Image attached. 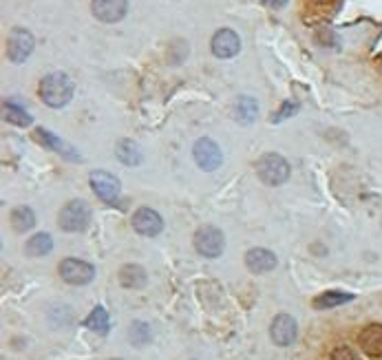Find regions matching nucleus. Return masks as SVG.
Listing matches in <instances>:
<instances>
[{
	"mask_svg": "<svg viewBox=\"0 0 382 360\" xmlns=\"http://www.w3.org/2000/svg\"><path fill=\"white\" fill-rule=\"evenodd\" d=\"M277 254L265 250V248H254L246 254V265L250 272L254 274H265V272H272L274 267H277Z\"/></svg>",
	"mask_w": 382,
	"mask_h": 360,
	"instance_id": "obj_14",
	"label": "nucleus"
},
{
	"mask_svg": "<svg viewBox=\"0 0 382 360\" xmlns=\"http://www.w3.org/2000/svg\"><path fill=\"white\" fill-rule=\"evenodd\" d=\"M318 3H323V5H329V3H334V0H318Z\"/></svg>",
	"mask_w": 382,
	"mask_h": 360,
	"instance_id": "obj_28",
	"label": "nucleus"
},
{
	"mask_svg": "<svg viewBox=\"0 0 382 360\" xmlns=\"http://www.w3.org/2000/svg\"><path fill=\"white\" fill-rule=\"evenodd\" d=\"M329 360H358V356L354 354V349H349V347H336L331 352Z\"/></svg>",
	"mask_w": 382,
	"mask_h": 360,
	"instance_id": "obj_26",
	"label": "nucleus"
},
{
	"mask_svg": "<svg viewBox=\"0 0 382 360\" xmlns=\"http://www.w3.org/2000/svg\"><path fill=\"white\" fill-rule=\"evenodd\" d=\"M358 342L367 356L382 358V325H367L358 336Z\"/></svg>",
	"mask_w": 382,
	"mask_h": 360,
	"instance_id": "obj_15",
	"label": "nucleus"
},
{
	"mask_svg": "<svg viewBox=\"0 0 382 360\" xmlns=\"http://www.w3.org/2000/svg\"><path fill=\"white\" fill-rule=\"evenodd\" d=\"M296 113H298V104H294V102H283V104H281V109L277 111V115L272 117V122H274V124H279V122H283V119L292 117V115H296Z\"/></svg>",
	"mask_w": 382,
	"mask_h": 360,
	"instance_id": "obj_25",
	"label": "nucleus"
},
{
	"mask_svg": "<svg viewBox=\"0 0 382 360\" xmlns=\"http://www.w3.org/2000/svg\"><path fill=\"white\" fill-rule=\"evenodd\" d=\"M91 11L100 22L113 25L119 22L129 11V0H93L91 3Z\"/></svg>",
	"mask_w": 382,
	"mask_h": 360,
	"instance_id": "obj_10",
	"label": "nucleus"
},
{
	"mask_svg": "<svg viewBox=\"0 0 382 360\" xmlns=\"http://www.w3.org/2000/svg\"><path fill=\"white\" fill-rule=\"evenodd\" d=\"M11 226L16 232H27L36 226V215L29 206H18L11 213Z\"/></svg>",
	"mask_w": 382,
	"mask_h": 360,
	"instance_id": "obj_20",
	"label": "nucleus"
},
{
	"mask_svg": "<svg viewBox=\"0 0 382 360\" xmlns=\"http://www.w3.org/2000/svg\"><path fill=\"white\" fill-rule=\"evenodd\" d=\"M265 5H270L272 9H283L287 5V0H263Z\"/></svg>",
	"mask_w": 382,
	"mask_h": 360,
	"instance_id": "obj_27",
	"label": "nucleus"
},
{
	"mask_svg": "<svg viewBox=\"0 0 382 360\" xmlns=\"http://www.w3.org/2000/svg\"><path fill=\"white\" fill-rule=\"evenodd\" d=\"M210 49L221 60L235 58L241 51V38L237 32H232V29H219V32L212 36Z\"/></svg>",
	"mask_w": 382,
	"mask_h": 360,
	"instance_id": "obj_11",
	"label": "nucleus"
},
{
	"mask_svg": "<svg viewBox=\"0 0 382 360\" xmlns=\"http://www.w3.org/2000/svg\"><path fill=\"white\" fill-rule=\"evenodd\" d=\"M192 157L197 161V166L206 173H212L217 171L221 164H223V153L217 142H212L210 138H202L197 140L195 146H192Z\"/></svg>",
	"mask_w": 382,
	"mask_h": 360,
	"instance_id": "obj_5",
	"label": "nucleus"
},
{
	"mask_svg": "<svg viewBox=\"0 0 382 360\" xmlns=\"http://www.w3.org/2000/svg\"><path fill=\"white\" fill-rule=\"evenodd\" d=\"M51 250H53V241H51V234H47V232H38V234H34V236L27 241V248H25L27 257H34V259H38V257H47V254H49Z\"/></svg>",
	"mask_w": 382,
	"mask_h": 360,
	"instance_id": "obj_19",
	"label": "nucleus"
},
{
	"mask_svg": "<svg viewBox=\"0 0 382 360\" xmlns=\"http://www.w3.org/2000/svg\"><path fill=\"white\" fill-rule=\"evenodd\" d=\"M235 115L243 126L254 124L258 117V102L250 95H241L235 104Z\"/></svg>",
	"mask_w": 382,
	"mask_h": 360,
	"instance_id": "obj_18",
	"label": "nucleus"
},
{
	"mask_svg": "<svg viewBox=\"0 0 382 360\" xmlns=\"http://www.w3.org/2000/svg\"><path fill=\"white\" fill-rule=\"evenodd\" d=\"M91 219H93L91 206L82 199L69 201L58 215V223L65 232H84L91 226Z\"/></svg>",
	"mask_w": 382,
	"mask_h": 360,
	"instance_id": "obj_2",
	"label": "nucleus"
},
{
	"mask_svg": "<svg viewBox=\"0 0 382 360\" xmlns=\"http://www.w3.org/2000/svg\"><path fill=\"white\" fill-rule=\"evenodd\" d=\"M60 276L69 285H86L96 279V267L80 259H65L60 263Z\"/></svg>",
	"mask_w": 382,
	"mask_h": 360,
	"instance_id": "obj_8",
	"label": "nucleus"
},
{
	"mask_svg": "<svg viewBox=\"0 0 382 360\" xmlns=\"http://www.w3.org/2000/svg\"><path fill=\"white\" fill-rule=\"evenodd\" d=\"M131 223H133L135 232L142 234V236H157L164 230V221H162V217L152 208L135 210Z\"/></svg>",
	"mask_w": 382,
	"mask_h": 360,
	"instance_id": "obj_12",
	"label": "nucleus"
},
{
	"mask_svg": "<svg viewBox=\"0 0 382 360\" xmlns=\"http://www.w3.org/2000/svg\"><path fill=\"white\" fill-rule=\"evenodd\" d=\"M34 135H36V142H40L44 148H49V151H55V153H60V155L67 157V159H71V161H82V157L78 155V151H75L73 146H69L67 142L60 140L58 135H53L51 131H47V128H38Z\"/></svg>",
	"mask_w": 382,
	"mask_h": 360,
	"instance_id": "obj_13",
	"label": "nucleus"
},
{
	"mask_svg": "<svg viewBox=\"0 0 382 360\" xmlns=\"http://www.w3.org/2000/svg\"><path fill=\"white\" fill-rule=\"evenodd\" d=\"M88 184L102 201H106V204L117 201L121 186H119V179L115 175L106 173V171H93L88 175Z\"/></svg>",
	"mask_w": 382,
	"mask_h": 360,
	"instance_id": "obj_7",
	"label": "nucleus"
},
{
	"mask_svg": "<svg viewBox=\"0 0 382 360\" xmlns=\"http://www.w3.org/2000/svg\"><path fill=\"white\" fill-rule=\"evenodd\" d=\"M3 115H5L7 122L16 124V126H29V124L34 122V117L29 115V113L20 107V104L11 102V100H7V102L3 104Z\"/></svg>",
	"mask_w": 382,
	"mask_h": 360,
	"instance_id": "obj_22",
	"label": "nucleus"
},
{
	"mask_svg": "<svg viewBox=\"0 0 382 360\" xmlns=\"http://www.w3.org/2000/svg\"><path fill=\"white\" fill-rule=\"evenodd\" d=\"M73 91L75 86L71 82V78L62 71H53V73H47L40 84H38V93H40V100L47 104L51 109H62L71 102L73 98Z\"/></svg>",
	"mask_w": 382,
	"mask_h": 360,
	"instance_id": "obj_1",
	"label": "nucleus"
},
{
	"mask_svg": "<svg viewBox=\"0 0 382 360\" xmlns=\"http://www.w3.org/2000/svg\"><path fill=\"white\" fill-rule=\"evenodd\" d=\"M117 276H119L121 288H129V290H140V288H144L146 281H148L146 269L142 265H135V263L121 265Z\"/></svg>",
	"mask_w": 382,
	"mask_h": 360,
	"instance_id": "obj_16",
	"label": "nucleus"
},
{
	"mask_svg": "<svg viewBox=\"0 0 382 360\" xmlns=\"http://www.w3.org/2000/svg\"><path fill=\"white\" fill-rule=\"evenodd\" d=\"M84 325L91 329V332H96V334H100V336H106V334H109V325H111V321H109V312H106L102 305H98L93 312L88 314V319L84 321Z\"/></svg>",
	"mask_w": 382,
	"mask_h": 360,
	"instance_id": "obj_23",
	"label": "nucleus"
},
{
	"mask_svg": "<svg viewBox=\"0 0 382 360\" xmlns=\"http://www.w3.org/2000/svg\"><path fill=\"white\" fill-rule=\"evenodd\" d=\"M225 248V236L215 226H202L195 232V250L206 259H217L223 254Z\"/></svg>",
	"mask_w": 382,
	"mask_h": 360,
	"instance_id": "obj_4",
	"label": "nucleus"
},
{
	"mask_svg": "<svg viewBox=\"0 0 382 360\" xmlns=\"http://www.w3.org/2000/svg\"><path fill=\"white\" fill-rule=\"evenodd\" d=\"M113 360H119V358H113Z\"/></svg>",
	"mask_w": 382,
	"mask_h": 360,
	"instance_id": "obj_29",
	"label": "nucleus"
},
{
	"mask_svg": "<svg viewBox=\"0 0 382 360\" xmlns=\"http://www.w3.org/2000/svg\"><path fill=\"white\" fill-rule=\"evenodd\" d=\"M115 155L124 166H140L142 164V148L133 140H119L115 146Z\"/></svg>",
	"mask_w": 382,
	"mask_h": 360,
	"instance_id": "obj_17",
	"label": "nucleus"
},
{
	"mask_svg": "<svg viewBox=\"0 0 382 360\" xmlns=\"http://www.w3.org/2000/svg\"><path fill=\"white\" fill-rule=\"evenodd\" d=\"M349 301H354V294L349 292H325L314 298V307L316 309H331V307H338L345 305Z\"/></svg>",
	"mask_w": 382,
	"mask_h": 360,
	"instance_id": "obj_21",
	"label": "nucleus"
},
{
	"mask_svg": "<svg viewBox=\"0 0 382 360\" xmlns=\"http://www.w3.org/2000/svg\"><path fill=\"white\" fill-rule=\"evenodd\" d=\"M152 338L150 334V327L144 323V321H135L131 327H129V340L135 345V347H144V345H148Z\"/></svg>",
	"mask_w": 382,
	"mask_h": 360,
	"instance_id": "obj_24",
	"label": "nucleus"
},
{
	"mask_svg": "<svg viewBox=\"0 0 382 360\" xmlns=\"http://www.w3.org/2000/svg\"><path fill=\"white\" fill-rule=\"evenodd\" d=\"M256 175L268 186H281L289 179V164L277 153H265L256 161Z\"/></svg>",
	"mask_w": 382,
	"mask_h": 360,
	"instance_id": "obj_3",
	"label": "nucleus"
},
{
	"mask_svg": "<svg viewBox=\"0 0 382 360\" xmlns=\"http://www.w3.org/2000/svg\"><path fill=\"white\" fill-rule=\"evenodd\" d=\"M36 40L34 36L27 32V29H11V34L7 38V58L13 65H22L25 60L34 53Z\"/></svg>",
	"mask_w": 382,
	"mask_h": 360,
	"instance_id": "obj_6",
	"label": "nucleus"
},
{
	"mask_svg": "<svg viewBox=\"0 0 382 360\" xmlns=\"http://www.w3.org/2000/svg\"><path fill=\"white\" fill-rule=\"evenodd\" d=\"M296 334H298L296 321L289 314H279L270 325V338L277 347H289L296 340Z\"/></svg>",
	"mask_w": 382,
	"mask_h": 360,
	"instance_id": "obj_9",
	"label": "nucleus"
}]
</instances>
